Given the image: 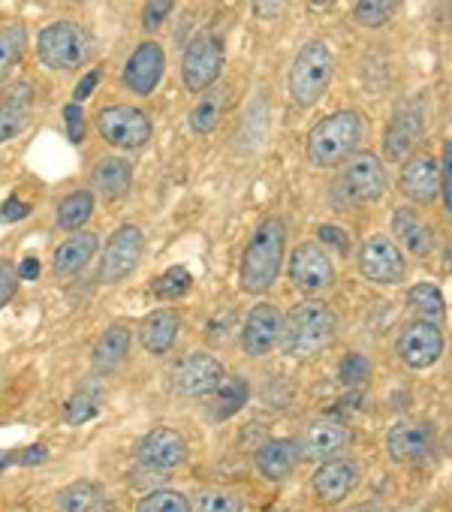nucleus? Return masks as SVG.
I'll return each mask as SVG.
<instances>
[{
	"mask_svg": "<svg viewBox=\"0 0 452 512\" xmlns=\"http://www.w3.org/2000/svg\"><path fill=\"white\" fill-rule=\"evenodd\" d=\"M284 260H287V223L284 217L272 214L251 232L242 250V263H239L242 290L251 296L269 293L284 269Z\"/></svg>",
	"mask_w": 452,
	"mask_h": 512,
	"instance_id": "1",
	"label": "nucleus"
},
{
	"mask_svg": "<svg viewBox=\"0 0 452 512\" xmlns=\"http://www.w3.org/2000/svg\"><path fill=\"white\" fill-rule=\"evenodd\" d=\"M368 133V121L356 109H341L326 118H320L308 139H305V157L317 169H338L347 157H353Z\"/></svg>",
	"mask_w": 452,
	"mask_h": 512,
	"instance_id": "2",
	"label": "nucleus"
},
{
	"mask_svg": "<svg viewBox=\"0 0 452 512\" xmlns=\"http://www.w3.org/2000/svg\"><path fill=\"white\" fill-rule=\"evenodd\" d=\"M338 335V314L323 299L299 302L281 326V350L290 359H314Z\"/></svg>",
	"mask_w": 452,
	"mask_h": 512,
	"instance_id": "3",
	"label": "nucleus"
},
{
	"mask_svg": "<svg viewBox=\"0 0 452 512\" xmlns=\"http://www.w3.org/2000/svg\"><path fill=\"white\" fill-rule=\"evenodd\" d=\"M386 187H389V175L383 160L371 151H362L338 166V175L329 184V205L335 211L368 205L377 202L386 193Z\"/></svg>",
	"mask_w": 452,
	"mask_h": 512,
	"instance_id": "4",
	"label": "nucleus"
},
{
	"mask_svg": "<svg viewBox=\"0 0 452 512\" xmlns=\"http://www.w3.org/2000/svg\"><path fill=\"white\" fill-rule=\"evenodd\" d=\"M332 76H335V58H332L329 46L323 40H308L290 67V79H287L290 100L299 109L317 106L320 97L326 94Z\"/></svg>",
	"mask_w": 452,
	"mask_h": 512,
	"instance_id": "5",
	"label": "nucleus"
},
{
	"mask_svg": "<svg viewBox=\"0 0 452 512\" xmlns=\"http://www.w3.org/2000/svg\"><path fill=\"white\" fill-rule=\"evenodd\" d=\"M91 40L73 22H52L37 34V58L55 73H73L88 61Z\"/></svg>",
	"mask_w": 452,
	"mask_h": 512,
	"instance_id": "6",
	"label": "nucleus"
},
{
	"mask_svg": "<svg viewBox=\"0 0 452 512\" xmlns=\"http://www.w3.org/2000/svg\"><path fill=\"white\" fill-rule=\"evenodd\" d=\"M97 133L106 145L121 151L145 148L154 136V124L139 106H106L97 112Z\"/></svg>",
	"mask_w": 452,
	"mask_h": 512,
	"instance_id": "7",
	"label": "nucleus"
},
{
	"mask_svg": "<svg viewBox=\"0 0 452 512\" xmlns=\"http://www.w3.org/2000/svg\"><path fill=\"white\" fill-rule=\"evenodd\" d=\"M142 253H145V232L136 223H124L118 226L100 256V281L106 287L124 284L142 263Z\"/></svg>",
	"mask_w": 452,
	"mask_h": 512,
	"instance_id": "8",
	"label": "nucleus"
},
{
	"mask_svg": "<svg viewBox=\"0 0 452 512\" xmlns=\"http://www.w3.org/2000/svg\"><path fill=\"white\" fill-rule=\"evenodd\" d=\"M359 275L377 287H395L407 278V260L389 235H371L356 256Z\"/></svg>",
	"mask_w": 452,
	"mask_h": 512,
	"instance_id": "9",
	"label": "nucleus"
},
{
	"mask_svg": "<svg viewBox=\"0 0 452 512\" xmlns=\"http://www.w3.org/2000/svg\"><path fill=\"white\" fill-rule=\"evenodd\" d=\"M223 43L214 34H199L187 43L181 58V79L190 94H202L217 85L223 73Z\"/></svg>",
	"mask_w": 452,
	"mask_h": 512,
	"instance_id": "10",
	"label": "nucleus"
},
{
	"mask_svg": "<svg viewBox=\"0 0 452 512\" xmlns=\"http://www.w3.org/2000/svg\"><path fill=\"white\" fill-rule=\"evenodd\" d=\"M287 278L296 290L314 296L323 293L335 284V263L332 256L326 253L323 244L317 241H302L296 244V250L290 253V263H287Z\"/></svg>",
	"mask_w": 452,
	"mask_h": 512,
	"instance_id": "11",
	"label": "nucleus"
},
{
	"mask_svg": "<svg viewBox=\"0 0 452 512\" xmlns=\"http://www.w3.org/2000/svg\"><path fill=\"white\" fill-rule=\"evenodd\" d=\"M226 380L223 365L211 353H187L172 368V392L181 398H208Z\"/></svg>",
	"mask_w": 452,
	"mask_h": 512,
	"instance_id": "12",
	"label": "nucleus"
},
{
	"mask_svg": "<svg viewBox=\"0 0 452 512\" xmlns=\"http://www.w3.org/2000/svg\"><path fill=\"white\" fill-rule=\"evenodd\" d=\"M395 350H398V356H401V362H404L407 368L422 371V368H431L434 362H440V356H443V350H446V341H443L440 326L413 320L410 326L401 329Z\"/></svg>",
	"mask_w": 452,
	"mask_h": 512,
	"instance_id": "13",
	"label": "nucleus"
},
{
	"mask_svg": "<svg viewBox=\"0 0 452 512\" xmlns=\"http://www.w3.org/2000/svg\"><path fill=\"white\" fill-rule=\"evenodd\" d=\"M353 443V431L344 419H317L305 428L302 440H299V455L305 461H329V458H338L344 455V449Z\"/></svg>",
	"mask_w": 452,
	"mask_h": 512,
	"instance_id": "14",
	"label": "nucleus"
},
{
	"mask_svg": "<svg viewBox=\"0 0 452 512\" xmlns=\"http://www.w3.org/2000/svg\"><path fill=\"white\" fill-rule=\"evenodd\" d=\"M163 70H166V55L160 49V43L154 40H145L133 49V55L127 58L124 64V88L136 97H151L163 79Z\"/></svg>",
	"mask_w": 452,
	"mask_h": 512,
	"instance_id": "15",
	"label": "nucleus"
},
{
	"mask_svg": "<svg viewBox=\"0 0 452 512\" xmlns=\"http://www.w3.org/2000/svg\"><path fill=\"white\" fill-rule=\"evenodd\" d=\"M281 326H284V317L272 302L254 305L245 326H242V350H245V356H251V359L269 356L281 341Z\"/></svg>",
	"mask_w": 452,
	"mask_h": 512,
	"instance_id": "16",
	"label": "nucleus"
},
{
	"mask_svg": "<svg viewBox=\"0 0 452 512\" xmlns=\"http://www.w3.org/2000/svg\"><path fill=\"white\" fill-rule=\"evenodd\" d=\"M136 461L151 470H175L187 461V440L175 428H151L136 443Z\"/></svg>",
	"mask_w": 452,
	"mask_h": 512,
	"instance_id": "17",
	"label": "nucleus"
},
{
	"mask_svg": "<svg viewBox=\"0 0 452 512\" xmlns=\"http://www.w3.org/2000/svg\"><path fill=\"white\" fill-rule=\"evenodd\" d=\"M359 485V464L350 461V458H329V461H320L314 479H311V488L317 494V500L323 503H344Z\"/></svg>",
	"mask_w": 452,
	"mask_h": 512,
	"instance_id": "18",
	"label": "nucleus"
},
{
	"mask_svg": "<svg viewBox=\"0 0 452 512\" xmlns=\"http://www.w3.org/2000/svg\"><path fill=\"white\" fill-rule=\"evenodd\" d=\"M398 190L416 205H431L440 193L437 160L431 154H410L407 160H401Z\"/></svg>",
	"mask_w": 452,
	"mask_h": 512,
	"instance_id": "19",
	"label": "nucleus"
},
{
	"mask_svg": "<svg viewBox=\"0 0 452 512\" xmlns=\"http://www.w3.org/2000/svg\"><path fill=\"white\" fill-rule=\"evenodd\" d=\"M31 109H34V85L28 79L7 85L4 100H0V145L19 139L31 127Z\"/></svg>",
	"mask_w": 452,
	"mask_h": 512,
	"instance_id": "20",
	"label": "nucleus"
},
{
	"mask_svg": "<svg viewBox=\"0 0 452 512\" xmlns=\"http://www.w3.org/2000/svg\"><path fill=\"white\" fill-rule=\"evenodd\" d=\"M422 133H425L422 112H419V109H410V106L398 109V112L389 118V124H386L383 157H386V160H395V163L407 160V157L416 151V145L422 142Z\"/></svg>",
	"mask_w": 452,
	"mask_h": 512,
	"instance_id": "21",
	"label": "nucleus"
},
{
	"mask_svg": "<svg viewBox=\"0 0 452 512\" xmlns=\"http://www.w3.org/2000/svg\"><path fill=\"white\" fill-rule=\"evenodd\" d=\"M434 449V428L428 422H398L386 434V452L398 464H413L431 455Z\"/></svg>",
	"mask_w": 452,
	"mask_h": 512,
	"instance_id": "22",
	"label": "nucleus"
},
{
	"mask_svg": "<svg viewBox=\"0 0 452 512\" xmlns=\"http://www.w3.org/2000/svg\"><path fill=\"white\" fill-rule=\"evenodd\" d=\"M299 461H302V455H299V443L293 437H272L263 446H257V452H254V464H257L260 476H266L269 482L287 479Z\"/></svg>",
	"mask_w": 452,
	"mask_h": 512,
	"instance_id": "23",
	"label": "nucleus"
},
{
	"mask_svg": "<svg viewBox=\"0 0 452 512\" xmlns=\"http://www.w3.org/2000/svg\"><path fill=\"white\" fill-rule=\"evenodd\" d=\"M97 247H100V238L94 232H73L67 241H61L55 247V256H52V272L55 278H73L79 275L94 256H97Z\"/></svg>",
	"mask_w": 452,
	"mask_h": 512,
	"instance_id": "24",
	"label": "nucleus"
},
{
	"mask_svg": "<svg viewBox=\"0 0 452 512\" xmlns=\"http://www.w3.org/2000/svg\"><path fill=\"white\" fill-rule=\"evenodd\" d=\"M178 329H181V320L172 308L151 311L139 326V344L151 356H166L178 341Z\"/></svg>",
	"mask_w": 452,
	"mask_h": 512,
	"instance_id": "25",
	"label": "nucleus"
},
{
	"mask_svg": "<svg viewBox=\"0 0 452 512\" xmlns=\"http://www.w3.org/2000/svg\"><path fill=\"white\" fill-rule=\"evenodd\" d=\"M55 509L58 512H109L112 500L103 491V485L91 479H76L55 491Z\"/></svg>",
	"mask_w": 452,
	"mask_h": 512,
	"instance_id": "26",
	"label": "nucleus"
},
{
	"mask_svg": "<svg viewBox=\"0 0 452 512\" xmlns=\"http://www.w3.org/2000/svg\"><path fill=\"white\" fill-rule=\"evenodd\" d=\"M392 232H395V244L404 247L413 256H428L431 247H434L431 226L413 208H407V205L392 211Z\"/></svg>",
	"mask_w": 452,
	"mask_h": 512,
	"instance_id": "27",
	"label": "nucleus"
},
{
	"mask_svg": "<svg viewBox=\"0 0 452 512\" xmlns=\"http://www.w3.org/2000/svg\"><path fill=\"white\" fill-rule=\"evenodd\" d=\"M133 184V163L127 157H103L97 160V166L91 169V187L97 196L103 199H121Z\"/></svg>",
	"mask_w": 452,
	"mask_h": 512,
	"instance_id": "28",
	"label": "nucleus"
},
{
	"mask_svg": "<svg viewBox=\"0 0 452 512\" xmlns=\"http://www.w3.org/2000/svg\"><path fill=\"white\" fill-rule=\"evenodd\" d=\"M130 344H133V332L121 323L109 326L91 347V365L94 371L100 374H112L115 368H121V362L127 359L130 353Z\"/></svg>",
	"mask_w": 452,
	"mask_h": 512,
	"instance_id": "29",
	"label": "nucleus"
},
{
	"mask_svg": "<svg viewBox=\"0 0 452 512\" xmlns=\"http://www.w3.org/2000/svg\"><path fill=\"white\" fill-rule=\"evenodd\" d=\"M407 305L413 311L416 320L431 323V326H443L446 320V299L440 293V287L434 284H416L407 290Z\"/></svg>",
	"mask_w": 452,
	"mask_h": 512,
	"instance_id": "30",
	"label": "nucleus"
},
{
	"mask_svg": "<svg viewBox=\"0 0 452 512\" xmlns=\"http://www.w3.org/2000/svg\"><path fill=\"white\" fill-rule=\"evenodd\" d=\"M94 208H97L94 190H88V187L73 190V193L64 196L61 205H58V226L67 229V232H79V229L91 220Z\"/></svg>",
	"mask_w": 452,
	"mask_h": 512,
	"instance_id": "31",
	"label": "nucleus"
},
{
	"mask_svg": "<svg viewBox=\"0 0 452 512\" xmlns=\"http://www.w3.org/2000/svg\"><path fill=\"white\" fill-rule=\"evenodd\" d=\"M226 106V91L223 88H208L199 94V103L190 109V130L196 136H208L217 121H220V112Z\"/></svg>",
	"mask_w": 452,
	"mask_h": 512,
	"instance_id": "32",
	"label": "nucleus"
},
{
	"mask_svg": "<svg viewBox=\"0 0 452 512\" xmlns=\"http://www.w3.org/2000/svg\"><path fill=\"white\" fill-rule=\"evenodd\" d=\"M28 49V28L25 25H4L0 28V85L10 79Z\"/></svg>",
	"mask_w": 452,
	"mask_h": 512,
	"instance_id": "33",
	"label": "nucleus"
},
{
	"mask_svg": "<svg viewBox=\"0 0 452 512\" xmlns=\"http://www.w3.org/2000/svg\"><path fill=\"white\" fill-rule=\"evenodd\" d=\"M245 503L239 494L226 488H202L190 500V512H242Z\"/></svg>",
	"mask_w": 452,
	"mask_h": 512,
	"instance_id": "34",
	"label": "nucleus"
},
{
	"mask_svg": "<svg viewBox=\"0 0 452 512\" xmlns=\"http://www.w3.org/2000/svg\"><path fill=\"white\" fill-rule=\"evenodd\" d=\"M136 512H190V497L175 488L145 491L136 503Z\"/></svg>",
	"mask_w": 452,
	"mask_h": 512,
	"instance_id": "35",
	"label": "nucleus"
},
{
	"mask_svg": "<svg viewBox=\"0 0 452 512\" xmlns=\"http://www.w3.org/2000/svg\"><path fill=\"white\" fill-rule=\"evenodd\" d=\"M193 287V278L184 266H172L166 269L154 284H151V293L160 299V302H175V299H184Z\"/></svg>",
	"mask_w": 452,
	"mask_h": 512,
	"instance_id": "36",
	"label": "nucleus"
},
{
	"mask_svg": "<svg viewBox=\"0 0 452 512\" xmlns=\"http://www.w3.org/2000/svg\"><path fill=\"white\" fill-rule=\"evenodd\" d=\"M398 10V0H356L353 22L359 28H383Z\"/></svg>",
	"mask_w": 452,
	"mask_h": 512,
	"instance_id": "37",
	"label": "nucleus"
},
{
	"mask_svg": "<svg viewBox=\"0 0 452 512\" xmlns=\"http://www.w3.org/2000/svg\"><path fill=\"white\" fill-rule=\"evenodd\" d=\"M214 395H217V401H220V404H217V416H233L236 410L245 407V401H248V386H245L239 377H226Z\"/></svg>",
	"mask_w": 452,
	"mask_h": 512,
	"instance_id": "38",
	"label": "nucleus"
},
{
	"mask_svg": "<svg viewBox=\"0 0 452 512\" xmlns=\"http://www.w3.org/2000/svg\"><path fill=\"white\" fill-rule=\"evenodd\" d=\"M371 377V362L362 353H347L338 365V380L350 389H359Z\"/></svg>",
	"mask_w": 452,
	"mask_h": 512,
	"instance_id": "39",
	"label": "nucleus"
},
{
	"mask_svg": "<svg viewBox=\"0 0 452 512\" xmlns=\"http://www.w3.org/2000/svg\"><path fill=\"white\" fill-rule=\"evenodd\" d=\"M97 413H100V404H97L91 395L79 392V395H73V398L67 401V407H64V422H67V425H85V422H91Z\"/></svg>",
	"mask_w": 452,
	"mask_h": 512,
	"instance_id": "40",
	"label": "nucleus"
},
{
	"mask_svg": "<svg viewBox=\"0 0 452 512\" xmlns=\"http://www.w3.org/2000/svg\"><path fill=\"white\" fill-rule=\"evenodd\" d=\"M437 181H440V199H443V211H452V142H443V157L437 163Z\"/></svg>",
	"mask_w": 452,
	"mask_h": 512,
	"instance_id": "41",
	"label": "nucleus"
},
{
	"mask_svg": "<svg viewBox=\"0 0 452 512\" xmlns=\"http://www.w3.org/2000/svg\"><path fill=\"white\" fill-rule=\"evenodd\" d=\"M175 7V0H145V7H142V28L148 34H154L172 13Z\"/></svg>",
	"mask_w": 452,
	"mask_h": 512,
	"instance_id": "42",
	"label": "nucleus"
},
{
	"mask_svg": "<svg viewBox=\"0 0 452 512\" xmlns=\"http://www.w3.org/2000/svg\"><path fill=\"white\" fill-rule=\"evenodd\" d=\"M64 124H67V139H70L73 145H82V142H85V133H88L82 103H67V106H64Z\"/></svg>",
	"mask_w": 452,
	"mask_h": 512,
	"instance_id": "43",
	"label": "nucleus"
},
{
	"mask_svg": "<svg viewBox=\"0 0 452 512\" xmlns=\"http://www.w3.org/2000/svg\"><path fill=\"white\" fill-rule=\"evenodd\" d=\"M19 275H16V266L10 260H0V311H4L13 296L19 293Z\"/></svg>",
	"mask_w": 452,
	"mask_h": 512,
	"instance_id": "44",
	"label": "nucleus"
},
{
	"mask_svg": "<svg viewBox=\"0 0 452 512\" xmlns=\"http://www.w3.org/2000/svg\"><path fill=\"white\" fill-rule=\"evenodd\" d=\"M317 244H332L341 256H347L350 253V235H347V229H341V226H335V223H320L317 226Z\"/></svg>",
	"mask_w": 452,
	"mask_h": 512,
	"instance_id": "45",
	"label": "nucleus"
},
{
	"mask_svg": "<svg viewBox=\"0 0 452 512\" xmlns=\"http://www.w3.org/2000/svg\"><path fill=\"white\" fill-rule=\"evenodd\" d=\"M31 211H34L31 202H22V199L13 193L4 205H0V220H4V223H19V220H25Z\"/></svg>",
	"mask_w": 452,
	"mask_h": 512,
	"instance_id": "46",
	"label": "nucleus"
},
{
	"mask_svg": "<svg viewBox=\"0 0 452 512\" xmlns=\"http://www.w3.org/2000/svg\"><path fill=\"white\" fill-rule=\"evenodd\" d=\"M103 79V70H91V73H85L82 76V82L76 85V91H73V103H85L91 94H94V88H97V82Z\"/></svg>",
	"mask_w": 452,
	"mask_h": 512,
	"instance_id": "47",
	"label": "nucleus"
},
{
	"mask_svg": "<svg viewBox=\"0 0 452 512\" xmlns=\"http://www.w3.org/2000/svg\"><path fill=\"white\" fill-rule=\"evenodd\" d=\"M287 10V0H254L257 19H278Z\"/></svg>",
	"mask_w": 452,
	"mask_h": 512,
	"instance_id": "48",
	"label": "nucleus"
},
{
	"mask_svg": "<svg viewBox=\"0 0 452 512\" xmlns=\"http://www.w3.org/2000/svg\"><path fill=\"white\" fill-rule=\"evenodd\" d=\"M16 275H19V281H37L40 278V260H37V256H25V260L16 266Z\"/></svg>",
	"mask_w": 452,
	"mask_h": 512,
	"instance_id": "49",
	"label": "nucleus"
},
{
	"mask_svg": "<svg viewBox=\"0 0 452 512\" xmlns=\"http://www.w3.org/2000/svg\"><path fill=\"white\" fill-rule=\"evenodd\" d=\"M344 512H374L371 506H353V509H344Z\"/></svg>",
	"mask_w": 452,
	"mask_h": 512,
	"instance_id": "50",
	"label": "nucleus"
},
{
	"mask_svg": "<svg viewBox=\"0 0 452 512\" xmlns=\"http://www.w3.org/2000/svg\"><path fill=\"white\" fill-rule=\"evenodd\" d=\"M278 512H296V509H278Z\"/></svg>",
	"mask_w": 452,
	"mask_h": 512,
	"instance_id": "51",
	"label": "nucleus"
}]
</instances>
